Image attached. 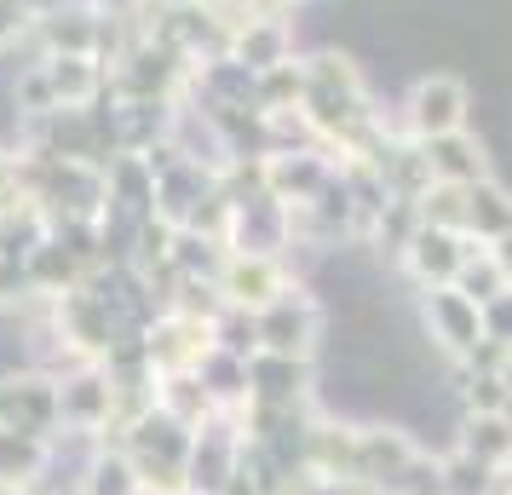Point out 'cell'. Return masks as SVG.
Masks as SVG:
<instances>
[{
	"label": "cell",
	"mask_w": 512,
	"mask_h": 495,
	"mask_svg": "<svg viewBox=\"0 0 512 495\" xmlns=\"http://www.w3.org/2000/svg\"><path fill=\"white\" fill-rule=\"evenodd\" d=\"M415 121L420 133H455L461 127V87L455 81H432L415 93Z\"/></svg>",
	"instance_id": "6da1fadb"
},
{
	"label": "cell",
	"mask_w": 512,
	"mask_h": 495,
	"mask_svg": "<svg viewBox=\"0 0 512 495\" xmlns=\"http://www.w3.org/2000/svg\"><path fill=\"white\" fill-rule=\"evenodd\" d=\"M231 294H236V300H271V294H277L271 265H236V271H231Z\"/></svg>",
	"instance_id": "7a4b0ae2"
}]
</instances>
